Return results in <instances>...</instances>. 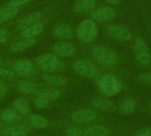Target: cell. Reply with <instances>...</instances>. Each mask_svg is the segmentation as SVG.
Listing matches in <instances>:
<instances>
[{
    "label": "cell",
    "mask_w": 151,
    "mask_h": 136,
    "mask_svg": "<svg viewBox=\"0 0 151 136\" xmlns=\"http://www.w3.org/2000/svg\"><path fill=\"white\" fill-rule=\"evenodd\" d=\"M150 113H151V103L150 104Z\"/></svg>",
    "instance_id": "obj_38"
},
{
    "label": "cell",
    "mask_w": 151,
    "mask_h": 136,
    "mask_svg": "<svg viewBox=\"0 0 151 136\" xmlns=\"http://www.w3.org/2000/svg\"><path fill=\"white\" fill-rule=\"evenodd\" d=\"M109 134V129L101 125L88 127L83 131V136H108Z\"/></svg>",
    "instance_id": "obj_20"
},
{
    "label": "cell",
    "mask_w": 151,
    "mask_h": 136,
    "mask_svg": "<svg viewBox=\"0 0 151 136\" xmlns=\"http://www.w3.org/2000/svg\"><path fill=\"white\" fill-rule=\"evenodd\" d=\"M139 81L145 84V85H149L151 86V73H142L139 76Z\"/></svg>",
    "instance_id": "obj_31"
},
{
    "label": "cell",
    "mask_w": 151,
    "mask_h": 136,
    "mask_svg": "<svg viewBox=\"0 0 151 136\" xmlns=\"http://www.w3.org/2000/svg\"><path fill=\"white\" fill-rule=\"evenodd\" d=\"M53 51L57 56L62 57V58H69L74 55L75 53V48L74 46L65 41H59L53 44Z\"/></svg>",
    "instance_id": "obj_10"
},
{
    "label": "cell",
    "mask_w": 151,
    "mask_h": 136,
    "mask_svg": "<svg viewBox=\"0 0 151 136\" xmlns=\"http://www.w3.org/2000/svg\"><path fill=\"white\" fill-rule=\"evenodd\" d=\"M19 120V115L17 111L14 109H3L0 111V121L8 124L14 125Z\"/></svg>",
    "instance_id": "obj_13"
},
{
    "label": "cell",
    "mask_w": 151,
    "mask_h": 136,
    "mask_svg": "<svg viewBox=\"0 0 151 136\" xmlns=\"http://www.w3.org/2000/svg\"><path fill=\"white\" fill-rule=\"evenodd\" d=\"M96 0H78L73 7V10L75 12L79 13L88 12H92L96 8Z\"/></svg>",
    "instance_id": "obj_17"
},
{
    "label": "cell",
    "mask_w": 151,
    "mask_h": 136,
    "mask_svg": "<svg viewBox=\"0 0 151 136\" xmlns=\"http://www.w3.org/2000/svg\"><path fill=\"white\" fill-rule=\"evenodd\" d=\"M65 136H83V133L77 127H69L65 130Z\"/></svg>",
    "instance_id": "obj_30"
},
{
    "label": "cell",
    "mask_w": 151,
    "mask_h": 136,
    "mask_svg": "<svg viewBox=\"0 0 151 136\" xmlns=\"http://www.w3.org/2000/svg\"><path fill=\"white\" fill-rule=\"evenodd\" d=\"M9 127H10V125L0 121V136L4 135V134L6 133V131L8 130Z\"/></svg>",
    "instance_id": "obj_36"
},
{
    "label": "cell",
    "mask_w": 151,
    "mask_h": 136,
    "mask_svg": "<svg viewBox=\"0 0 151 136\" xmlns=\"http://www.w3.org/2000/svg\"><path fill=\"white\" fill-rule=\"evenodd\" d=\"M9 36V34L6 30L4 29H1L0 30V43H4L7 41Z\"/></svg>",
    "instance_id": "obj_35"
},
{
    "label": "cell",
    "mask_w": 151,
    "mask_h": 136,
    "mask_svg": "<svg viewBox=\"0 0 151 136\" xmlns=\"http://www.w3.org/2000/svg\"><path fill=\"white\" fill-rule=\"evenodd\" d=\"M7 92H8L7 85L4 82L0 81V99H3L6 96Z\"/></svg>",
    "instance_id": "obj_34"
},
{
    "label": "cell",
    "mask_w": 151,
    "mask_h": 136,
    "mask_svg": "<svg viewBox=\"0 0 151 136\" xmlns=\"http://www.w3.org/2000/svg\"><path fill=\"white\" fill-rule=\"evenodd\" d=\"M42 13L40 12H33L31 14H29L28 16L25 17L23 19H21L18 25H17V28L20 31L38 23L40 21V19H42Z\"/></svg>",
    "instance_id": "obj_12"
},
{
    "label": "cell",
    "mask_w": 151,
    "mask_h": 136,
    "mask_svg": "<svg viewBox=\"0 0 151 136\" xmlns=\"http://www.w3.org/2000/svg\"><path fill=\"white\" fill-rule=\"evenodd\" d=\"M73 70L81 77L95 79L99 76V69L92 63L87 60H78L73 64Z\"/></svg>",
    "instance_id": "obj_6"
},
{
    "label": "cell",
    "mask_w": 151,
    "mask_h": 136,
    "mask_svg": "<svg viewBox=\"0 0 151 136\" xmlns=\"http://www.w3.org/2000/svg\"><path fill=\"white\" fill-rule=\"evenodd\" d=\"M30 122L35 128H46L50 126L49 120L45 117L39 114H33L30 117Z\"/></svg>",
    "instance_id": "obj_27"
},
{
    "label": "cell",
    "mask_w": 151,
    "mask_h": 136,
    "mask_svg": "<svg viewBox=\"0 0 151 136\" xmlns=\"http://www.w3.org/2000/svg\"><path fill=\"white\" fill-rule=\"evenodd\" d=\"M134 52L136 60L143 66H149L151 63V55L147 42L142 38H137L134 44Z\"/></svg>",
    "instance_id": "obj_5"
},
{
    "label": "cell",
    "mask_w": 151,
    "mask_h": 136,
    "mask_svg": "<svg viewBox=\"0 0 151 136\" xmlns=\"http://www.w3.org/2000/svg\"><path fill=\"white\" fill-rule=\"evenodd\" d=\"M97 118V112L90 109H81L71 115L73 121L78 124H87L94 121Z\"/></svg>",
    "instance_id": "obj_9"
},
{
    "label": "cell",
    "mask_w": 151,
    "mask_h": 136,
    "mask_svg": "<svg viewBox=\"0 0 151 136\" xmlns=\"http://www.w3.org/2000/svg\"><path fill=\"white\" fill-rule=\"evenodd\" d=\"M37 65L45 73L59 72L65 68V63L61 61L55 53H44L36 59Z\"/></svg>",
    "instance_id": "obj_2"
},
{
    "label": "cell",
    "mask_w": 151,
    "mask_h": 136,
    "mask_svg": "<svg viewBox=\"0 0 151 136\" xmlns=\"http://www.w3.org/2000/svg\"><path fill=\"white\" fill-rule=\"evenodd\" d=\"M14 77H15V74H14V73L12 71L0 67V79L12 80V79H14Z\"/></svg>",
    "instance_id": "obj_29"
},
{
    "label": "cell",
    "mask_w": 151,
    "mask_h": 136,
    "mask_svg": "<svg viewBox=\"0 0 151 136\" xmlns=\"http://www.w3.org/2000/svg\"><path fill=\"white\" fill-rule=\"evenodd\" d=\"M34 95L35 96H41V97H43L51 101L59 97L61 95V92L59 89H37L34 93Z\"/></svg>",
    "instance_id": "obj_22"
},
{
    "label": "cell",
    "mask_w": 151,
    "mask_h": 136,
    "mask_svg": "<svg viewBox=\"0 0 151 136\" xmlns=\"http://www.w3.org/2000/svg\"><path fill=\"white\" fill-rule=\"evenodd\" d=\"M42 80L46 83L54 86V87H61L65 86L67 83V79L63 76H58L56 74H52L50 73H47L42 75Z\"/></svg>",
    "instance_id": "obj_16"
},
{
    "label": "cell",
    "mask_w": 151,
    "mask_h": 136,
    "mask_svg": "<svg viewBox=\"0 0 151 136\" xmlns=\"http://www.w3.org/2000/svg\"><path fill=\"white\" fill-rule=\"evenodd\" d=\"M98 89L104 96H111L120 92L122 84L120 81L114 75L105 74L100 78L98 81Z\"/></svg>",
    "instance_id": "obj_3"
},
{
    "label": "cell",
    "mask_w": 151,
    "mask_h": 136,
    "mask_svg": "<svg viewBox=\"0 0 151 136\" xmlns=\"http://www.w3.org/2000/svg\"><path fill=\"white\" fill-rule=\"evenodd\" d=\"M55 36L61 40H68L73 37V32L71 27L67 24H60L55 27L53 31Z\"/></svg>",
    "instance_id": "obj_15"
},
{
    "label": "cell",
    "mask_w": 151,
    "mask_h": 136,
    "mask_svg": "<svg viewBox=\"0 0 151 136\" xmlns=\"http://www.w3.org/2000/svg\"><path fill=\"white\" fill-rule=\"evenodd\" d=\"M134 136H151V127H147V128H142L138 130Z\"/></svg>",
    "instance_id": "obj_33"
},
{
    "label": "cell",
    "mask_w": 151,
    "mask_h": 136,
    "mask_svg": "<svg viewBox=\"0 0 151 136\" xmlns=\"http://www.w3.org/2000/svg\"><path fill=\"white\" fill-rule=\"evenodd\" d=\"M14 71L21 77H28L34 72V65L30 60L20 59L15 63Z\"/></svg>",
    "instance_id": "obj_11"
},
{
    "label": "cell",
    "mask_w": 151,
    "mask_h": 136,
    "mask_svg": "<svg viewBox=\"0 0 151 136\" xmlns=\"http://www.w3.org/2000/svg\"><path fill=\"white\" fill-rule=\"evenodd\" d=\"M107 33L111 38L119 42H128L133 39V34L129 28L120 24L110 26L107 28Z\"/></svg>",
    "instance_id": "obj_7"
},
{
    "label": "cell",
    "mask_w": 151,
    "mask_h": 136,
    "mask_svg": "<svg viewBox=\"0 0 151 136\" xmlns=\"http://www.w3.org/2000/svg\"><path fill=\"white\" fill-rule=\"evenodd\" d=\"M44 30V24L38 22L24 30L21 31V36L23 38H35V36L41 35Z\"/></svg>",
    "instance_id": "obj_18"
},
{
    "label": "cell",
    "mask_w": 151,
    "mask_h": 136,
    "mask_svg": "<svg viewBox=\"0 0 151 136\" xmlns=\"http://www.w3.org/2000/svg\"><path fill=\"white\" fill-rule=\"evenodd\" d=\"M90 54L98 64L106 68H111L119 62L117 53L107 46H94L90 50Z\"/></svg>",
    "instance_id": "obj_1"
},
{
    "label": "cell",
    "mask_w": 151,
    "mask_h": 136,
    "mask_svg": "<svg viewBox=\"0 0 151 136\" xmlns=\"http://www.w3.org/2000/svg\"><path fill=\"white\" fill-rule=\"evenodd\" d=\"M30 127L26 124L10 126L4 136H27L29 134Z\"/></svg>",
    "instance_id": "obj_19"
},
{
    "label": "cell",
    "mask_w": 151,
    "mask_h": 136,
    "mask_svg": "<svg viewBox=\"0 0 151 136\" xmlns=\"http://www.w3.org/2000/svg\"><path fill=\"white\" fill-rule=\"evenodd\" d=\"M18 12H19L18 7L6 6L4 8H1L0 9V24L11 20L17 15Z\"/></svg>",
    "instance_id": "obj_23"
},
{
    "label": "cell",
    "mask_w": 151,
    "mask_h": 136,
    "mask_svg": "<svg viewBox=\"0 0 151 136\" xmlns=\"http://www.w3.org/2000/svg\"><path fill=\"white\" fill-rule=\"evenodd\" d=\"M32 0H10L7 3V6H11V7H19L22 4H25L27 3L31 2Z\"/></svg>",
    "instance_id": "obj_32"
},
{
    "label": "cell",
    "mask_w": 151,
    "mask_h": 136,
    "mask_svg": "<svg viewBox=\"0 0 151 136\" xmlns=\"http://www.w3.org/2000/svg\"><path fill=\"white\" fill-rule=\"evenodd\" d=\"M35 42V38H24L23 40H20L17 42H15L13 45H12V47L10 48L12 52L14 53H18L20 51H23L28 48H30L31 46H33Z\"/></svg>",
    "instance_id": "obj_21"
},
{
    "label": "cell",
    "mask_w": 151,
    "mask_h": 136,
    "mask_svg": "<svg viewBox=\"0 0 151 136\" xmlns=\"http://www.w3.org/2000/svg\"><path fill=\"white\" fill-rule=\"evenodd\" d=\"M92 105L96 110L102 112H114L116 110V105L112 101L103 97H96L93 99Z\"/></svg>",
    "instance_id": "obj_14"
},
{
    "label": "cell",
    "mask_w": 151,
    "mask_h": 136,
    "mask_svg": "<svg viewBox=\"0 0 151 136\" xmlns=\"http://www.w3.org/2000/svg\"><path fill=\"white\" fill-rule=\"evenodd\" d=\"M105 2H106L107 4H112V5H114V4H119V0H105Z\"/></svg>",
    "instance_id": "obj_37"
},
{
    "label": "cell",
    "mask_w": 151,
    "mask_h": 136,
    "mask_svg": "<svg viewBox=\"0 0 151 136\" xmlns=\"http://www.w3.org/2000/svg\"><path fill=\"white\" fill-rule=\"evenodd\" d=\"M12 104H13L14 110L17 111L21 115H27L30 112L29 104H28L27 101L24 98H21V97L16 98L13 101Z\"/></svg>",
    "instance_id": "obj_25"
},
{
    "label": "cell",
    "mask_w": 151,
    "mask_h": 136,
    "mask_svg": "<svg viewBox=\"0 0 151 136\" xmlns=\"http://www.w3.org/2000/svg\"><path fill=\"white\" fill-rule=\"evenodd\" d=\"M90 16L94 21L104 23L111 20L115 17V11L110 6H103L95 8L90 12Z\"/></svg>",
    "instance_id": "obj_8"
},
{
    "label": "cell",
    "mask_w": 151,
    "mask_h": 136,
    "mask_svg": "<svg viewBox=\"0 0 151 136\" xmlns=\"http://www.w3.org/2000/svg\"><path fill=\"white\" fill-rule=\"evenodd\" d=\"M78 37L84 42H91L98 35V27L93 19H88L81 21L77 29Z\"/></svg>",
    "instance_id": "obj_4"
},
{
    "label": "cell",
    "mask_w": 151,
    "mask_h": 136,
    "mask_svg": "<svg viewBox=\"0 0 151 136\" xmlns=\"http://www.w3.org/2000/svg\"><path fill=\"white\" fill-rule=\"evenodd\" d=\"M16 88L19 91L24 94H31L35 93L37 90V87L35 83L28 81H20L17 83Z\"/></svg>",
    "instance_id": "obj_26"
},
{
    "label": "cell",
    "mask_w": 151,
    "mask_h": 136,
    "mask_svg": "<svg viewBox=\"0 0 151 136\" xmlns=\"http://www.w3.org/2000/svg\"><path fill=\"white\" fill-rule=\"evenodd\" d=\"M0 64H1V58H0Z\"/></svg>",
    "instance_id": "obj_39"
},
{
    "label": "cell",
    "mask_w": 151,
    "mask_h": 136,
    "mask_svg": "<svg viewBox=\"0 0 151 136\" xmlns=\"http://www.w3.org/2000/svg\"><path fill=\"white\" fill-rule=\"evenodd\" d=\"M50 102V101L46 99V98H43V97H41V96H35L33 103H34V105H35V108H37V109H44L49 105Z\"/></svg>",
    "instance_id": "obj_28"
},
{
    "label": "cell",
    "mask_w": 151,
    "mask_h": 136,
    "mask_svg": "<svg viewBox=\"0 0 151 136\" xmlns=\"http://www.w3.org/2000/svg\"><path fill=\"white\" fill-rule=\"evenodd\" d=\"M137 107V102L134 98H127L124 100L120 105H119V110L120 112L124 115H129L133 113Z\"/></svg>",
    "instance_id": "obj_24"
}]
</instances>
